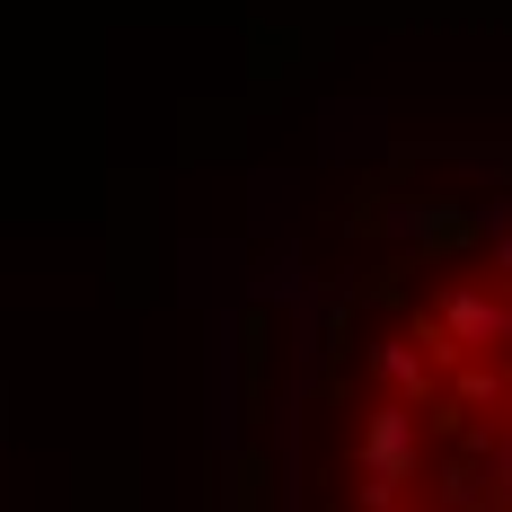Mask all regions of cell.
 <instances>
[{
  "mask_svg": "<svg viewBox=\"0 0 512 512\" xmlns=\"http://www.w3.org/2000/svg\"><path fill=\"white\" fill-rule=\"evenodd\" d=\"M371 371H380L398 398H424V389H433V362L415 354V345H371Z\"/></svg>",
  "mask_w": 512,
  "mask_h": 512,
  "instance_id": "obj_1",
  "label": "cell"
}]
</instances>
